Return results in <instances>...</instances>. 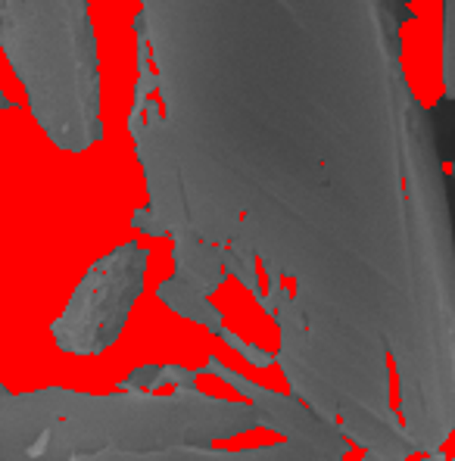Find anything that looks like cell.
Segmentation results:
<instances>
[{
	"instance_id": "10",
	"label": "cell",
	"mask_w": 455,
	"mask_h": 461,
	"mask_svg": "<svg viewBox=\"0 0 455 461\" xmlns=\"http://www.w3.org/2000/svg\"><path fill=\"white\" fill-rule=\"evenodd\" d=\"M10 106H13V104H10V100L4 97V91H0V113H4V110H10Z\"/></svg>"
},
{
	"instance_id": "2",
	"label": "cell",
	"mask_w": 455,
	"mask_h": 461,
	"mask_svg": "<svg viewBox=\"0 0 455 461\" xmlns=\"http://www.w3.org/2000/svg\"><path fill=\"white\" fill-rule=\"evenodd\" d=\"M262 427L250 402L172 386L159 393H91L44 386L10 393L0 384V461H78L100 452L213 446Z\"/></svg>"
},
{
	"instance_id": "4",
	"label": "cell",
	"mask_w": 455,
	"mask_h": 461,
	"mask_svg": "<svg viewBox=\"0 0 455 461\" xmlns=\"http://www.w3.org/2000/svg\"><path fill=\"white\" fill-rule=\"evenodd\" d=\"M196 375H213L222 377L225 384L234 386L237 393L250 399L256 409L262 427L287 437L281 446H262V449H241L225 452L213 449V446H190V449H168V452H147V456H128V452H100L91 458L78 461H346L352 443L343 437L341 424L324 421L322 415L303 405L300 399L284 396V393H271L262 384L243 377L241 371L228 368L215 356L206 358V365L196 368ZM362 461H380L378 456L365 452Z\"/></svg>"
},
{
	"instance_id": "6",
	"label": "cell",
	"mask_w": 455,
	"mask_h": 461,
	"mask_svg": "<svg viewBox=\"0 0 455 461\" xmlns=\"http://www.w3.org/2000/svg\"><path fill=\"white\" fill-rule=\"evenodd\" d=\"M156 296L172 312H178L181 318H187V321H194V324H203L209 334H215V330L222 328V312L213 306V300H203V296L190 294L185 284H178L175 277L162 281L159 287H156Z\"/></svg>"
},
{
	"instance_id": "7",
	"label": "cell",
	"mask_w": 455,
	"mask_h": 461,
	"mask_svg": "<svg viewBox=\"0 0 455 461\" xmlns=\"http://www.w3.org/2000/svg\"><path fill=\"white\" fill-rule=\"evenodd\" d=\"M196 368H185V365H141L132 375H125L119 381V390L125 393H156L159 386H181L190 390L196 386Z\"/></svg>"
},
{
	"instance_id": "3",
	"label": "cell",
	"mask_w": 455,
	"mask_h": 461,
	"mask_svg": "<svg viewBox=\"0 0 455 461\" xmlns=\"http://www.w3.org/2000/svg\"><path fill=\"white\" fill-rule=\"evenodd\" d=\"M0 50L59 150L100 144V63L87 0H0Z\"/></svg>"
},
{
	"instance_id": "5",
	"label": "cell",
	"mask_w": 455,
	"mask_h": 461,
	"mask_svg": "<svg viewBox=\"0 0 455 461\" xmlns=\"http://www.w3.org/2000/svg\"><path fill=\"white\" fill-rule=\"evenodd\" d=\"M147 259L150 253L138 240H128L87 268L69 306L50 324L59 349L69 356H100L119 340L132 306L144 294Z\"/></svg>"
},
{
	"instance_id": "9",
	"label": "cell",
	"mask_w": 455,
	"mask_h": 461,
	"mask_svg": "<svg viewBox=\"0 0 455 461\" xmlns=\"http://www.w3.org/2000/svg\"><path fill=\"white\" fill-rule=\"evenodd\" d=\"M443 81L446 100L455 97V76H452V0H443Z\"/></svg>"
},
{
	"instance_id": "1",
	"label": "cell",
	"mask_w": 455,
	"mask_h": 461,
	"mask_svg": "<svg viewBox=\"0 0 455 461\" xmlns=\"http://www.w3.org/2000/svg\"><path fill=\"white\" fill-rule=\"evenodd\" d=\"M141 16L185 187L437 153L399 63L403 0H144Z\"/></svg>"
},
{
	"instance_id": "8",
	"label": "cell",
	"mask_w": 455,
	"mask_h": 461,
	"mask_svg": "<svg viewBox=\"0 0 455 461\" xmlns=\"http://www.w3.org/2000/svg\"><path fill=\"white\" fill-rule=\"evenodd\" d=\"M213 337H219V340H222V343H228L234 352H241V356L247 358L250 365H256V368H271V365H275V356H271L268 349H262V346H256V343L241 340V337H237L234 330H228L225 324H222V328L215 330Z\"/></svg>"
}]
</instances>
